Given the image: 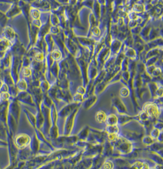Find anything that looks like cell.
Wrapping results in <instances>:
<instances>
[{
  "instance_id": "cell-1",
  "label": "cell",
  "mask_w": 163,
  "mask_h": 169,
  "mask_svg": "<svg viewBox=\"0 0 163 169\" xmlns=\"http://www.w3.org/2000/svg\"><path fill=\"white\" fill-rule=\"evenodd\" d=\"M143 110L149 117H151V118H157L160 114L158 105L153 103H146L143 106Z\"/></svg>"
},
{
  "instance_id": "cell-2",
  "label": "cell",
  "mask_w": 163,
  "mask_h": 169,
  "mask_svg": "<svg viewBox=\"0 0 163 169\" xmlns=\"http://www.w3.org/2000/svg\"><path fill=\"white\" fill-rule=\"evenodd\" d=\"M30 138L26 134H21L16 136L15 139V143L18 148H24L30 144Z\"/></svg>"
},
{
  "instance_id": "cell-3",
  "label": "cell",
  "mask_w": 163,
  "mask_h": 169,
  "mask_svg": "<svg viewBox=\"0 0 163 169\" xmlns=\"http://www.w3.org/2000/svg\"><path fill=\"white\" fill-rule=\"evenodd\" d=\"M112 105L116 108L119 114H128V111L125 105L122 103L121 99L118 97H115L112 99Z\"/></svg>"
},
{
  "instance_id": "cell-4",
  "label": "cell",
  "mask_w": 163,
  "mask_h": 169,
  "mask_svg": "<svg viewBox=\"0 0 163 169\" xmlns=\"http://www.w3.org/2000/svg\"><path fill=\"white\" fill-rule=\"evenodd\" d=\"M97 100V98L95 95L91 96L89 98H88L84 102L83 107L86 110H89L95 103Z\"/></svg>"
},
{
  "instance_id": "cell-5",
  "label": "cell",
  "mask_w": 163,
  "mask_h": 169,
  "mask_svg": "<svg viewBox=\"0 0 163 169\" xmlns=\"http://www.w3.org/2000/svg\"><path fill=\"white\" fill-rule=\"evenodd\" d=\"M133 119V117H130V116L126 114H120L119 117H118V124L120 125H124L125 124H127Z\"/></svg>"
},
{
  "instance_id": "cell-6",
  "label": "cell",
  "mask_w": 163,
  "mask_h": 169,
  "mask_svg": "<svg viewBox=\"0 0 163 169\" xmlns=\"http://www.w3.org/2000/svg\"><path fill=\"white\" fill-rule=\"evenodd\" d=\"M107 115L103 111H98L95 115V120L98 123H103V122L106 121Z\"/></svg>"
},
{
  "instance_id": "cell-7",
  "label": "cell",
  "mask_w": 163,
  "mask_h": 169,
  "mask_svg": "<svg viewBox=\"0 0 163 169\" xmlns=\"http://www.w3.org/2000/svg\"><path fill=\"white\" fill-rule=\"evenodd\" d=\"M89 127L86 126L84 127L83 129L78 134V138L79 139L81 140H86L88 138V135L89 134Z\"/></svg>"
},
{
  "instance_id": "cell-8",
  "label": "cell",
  "mask_w": 163,
  "mask_h": 169,
  "mask_svg": "<svg viewBox=\"0 0 163 169\" xmlns=\"http://www.w3.org/2000/svg\"><path fill=\"white\" fill-rule=\"evenodd\" d=\"M106 121L108 125H116L118 124V117L115 114H111L107 117Z\"/></svg>"
},
{
  "instance_id": "cell-9",
  "label": "cell",
  "mask_w": 163,
  "mask_h": 169,
  "mask_svg": "<svg viewBox=\"0 0 163 169\" xmlns=\"http://www.w3.org/2000/svg\"><path fill=\"white\" fill-rule=\"evenodd\" d=\"M102 153H103V154L105 156H109L110 154H111V153H112V146H111V144L109 142H107L106 143H105Z\"/></svg>"
},
{
  "instance_id": "cell-10",
  "label": "cell",
  "mask_w": 163,
  "mask_h": 169,
  "mask_svg": "<svg viewBox=\"0 0 163 169\" xmlns=\"http://www.w3.org/2000/svg\"><path fill=\"white\" fill-rule=\"evenodd\" d=\"M147 87H148L149 91H150V93H151V95L152 97H154L156 94V91H157L158 86L156 83H148L147 84Z\"/></svg>"
},
{
  "instance_id": "cell-11",
  "label": "cell",
  "mask_w": 163,
  "mask_h": 169,
  "mask_svg": "<svg viewBox=\"0 0 163 169\" xmlns=\"http://www.w3.org/2000/svg\"><path fill=\"white\" fill-rule=\"evenodd\" d=\"M106 130H107V134H110V133L118 134L119 132V128L116 125H107Z\"/></svg>"
},
{
  "instance_id": "cell-12",
  "label": "cell",
  "mask_w": 163,
  "mask_h": 169,
  "mask_svg": "<svg viewBox=\"0 0 163 169\" xmlns=\"http://www.w3.org/2000/svg\"><path fill=\"white\" fill-rule=\"evenodd\" d=\"M153 140L154 139H153L151 136H145L143 138L142 142L144 145L147 146H150V145H151L152 143H154V140Z\"/></svg>"
},
{
  "instance_id": "cell-13",
  "label": "cell",
  "mask_w": 163,
  "mask_h": 169,
  "mask_svg": "<svg viewBox=\"0 0 163 169\" xmlns=\"http://www.w3.org/2000/svg\"><path fill=\"white\" fill-rule=\"evenodd\" d=\"M84 95L79 94V93H76L73 97L74 102L76 103H81L84 101Z\"/></svg>"
},
{
  "instance_id": "cell-14",
  "label": "cell",
  "mask_w": 163,
  "mask_h": 169,
  "mask_svg": "<svg viewBox=\"0 0 163 169\" xmlns=\"http://www.w3.org/2000/svg\"><path fill=\"white\" fill-rule=\"evenodd\" d=\"M27 83L25 81V80L22 79L19 81V83H18V89L21 90V91H25L27 89Z\"/></svg>"
},
{
  "instance_id": "cell-15",
  "label": "cell",
  "mask_w": 163,
  "mask_h": 169,
  "mask_svg": "<svg viewBox=\"0 0 163 169\" xmlns=\"http://www.w3.org/2000/svg\"><path fill=\"white\" fill-rule=\"evenodd\" d=\"M120 95L122 97H127L129 95V89L128 87H123L120 91Z\"/></svg>"
},
{
  "instance_id": "cell-16",
  "label": "cell",
  "mask_w": 163,
  "mask_h": 169,
  "mask_svg": "<svg viewBox=\"0 0 163 169\" xmlns=\"http://www.w3.org/2000/svg\"><path fill=\"white\" fill-rule=\"evenodd\" d=\"M161 132L159 131V129H158V128H154L153 129H152V131H151V136L152 138H153V139L154 138H157L158 136H159V134H160Z\"/></svg>"
},
{
  "instance_id": "cell-17",
  "label": "cell",
  "mask_w": 163,
  "mask_h": 169,
  "mask_svg": "<svg viewBox=\"0 0 163 169\" xmlns=\"http://www.w3.org/2000/svg\"><path fill=\"white\" fill-rule=\"evenodd\" d=\"M113 167H114L113 163L111 161L109 160L105 161V162H103V165H102V167H103V168H113Z\"/></svg>"
},
{
  "instance_id": "cell-18",
  "label": "cell",
  "mask_w": 163,
  "mask_h": 169,
  "mask_svg": "<svg viewBox=\"0 0 163 169\" xmlns=\"http://www.w3.org/2000/svg\"><path fill=\"white\" fill-rule=\"evenodd\" d=\"M31 73H32L31 70L29 68H25L24 69V71H23V74H24L25 77H29L31 75Z\"/></svg>"
},
{
  "instance_id": "cell-19",
  "label": "cell",
  "mask_w": 163,
  "mask_h": 169,
  "mask_svg": "<svg viewBox=\"0 0 163 169\" xmlns=\"http://www.w3.org/2000/svg\"><path fill=\"white\" fill-rule=\"evenodd\" d=\"M9 97H10L9 94L6 92H2V94H1V98H2L4 100H8Z\"/></svg>"
},
{
  "instance_id": "cell-20",
  "label": "cell",
  "mask_w": 163,
  "mask_h": 169,
  "mask_svg": "<svg viewBox=\"0 0 163 169\" xmlns=\"http://www.w3.org/2000/svg\"><path fill=\"white\" fill-rule=\"evenodd\" d=\"M52 55H53L54 58H56V59H58V58H60V54L59 51H55V52H54L53 54H52Z\"/></svg>"
},
{
  "instance_id": "cell-21",
  "label": "cell",
  "mask_w": 163,
  "mask_h": 169,
  "mask_svg": "<svg viewBox=\"0 0 163 169\" xmlns=\"http://www.w3.org/2000/svg\"><path fill=\"white\" fill-rule=\"evenodd\" d=\"M35 58L38 61H41V60H43V55H42V54H38L35 56Z\"/></svg>"
},
{
  "instance_id": "cell-22",
  "label": "cell",
  "mask_w": 163,
  "mask_h": 169,
  "mask_svg": "<svg viewBox=\"0 0 163 169\" xmlns=\"http://www.w3.org/2000/svg\"><path fill=\"white\" fill-rule=\"evenodd\" d=\"M3 86V84H2V83H1V81H0V88H1V87Z\"/></svg>"
}]
</instances>
